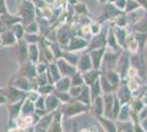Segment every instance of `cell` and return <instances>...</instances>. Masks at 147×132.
I'll return each instance as SVG.
<instances>
[{
    "label": "cell",
    "mask_w": 147,
    "mask_h": 132,
    "mask_svg": "<svg viewBox=\"0 0 147 132\" xmlns=\"http://www.w3.org/2000/svg\"><path fill=\"white\" fill-rule=\"evenodd\" d=\"M117 24H119V25H125V24H126V22H125V19H124V18H122V19L120 18V19L117 20Z\"/></svg>",
    "instance_id": "43"
},
{
    "label": "cell",
    "mask_w": 147,
    "mask_h": 132,
    "mask_svg": "<svg viewBox=\"0 0 147 132\" xmlns=\"http://www.w3.org/2000/svg\"><path fill=\"white\" fill-rule=\"evenodd\" d=\"M129 47L131 49V51L135 52V51H136V49H137V43H136V41H134V40H131V41H129Z\"/></svg>",
    "instance_id": "35"
},
{
    "label": "cell",
    "mask_w": 147,
    "mask_h": 132,
    "mask_svg": "<svg viewBox=\"0 0 147 132\" xmlns=\"http://www.w3.org/2000/svg\"><path fill=\"white\" fill-rule=\"evenodd\" d=\"M79 68L81 70H89L91 68V61H90L89 56H84L81 58L79 64Z\"/></svg>",
    "instance_id": "7"
},
{
    "label": "cell",
    "mask_w": 147,
    "mask_h": 132,
    "mask_svg": "<svg viewBox=\"0 0 147 132\" xmlns=\"http://www.w3.org/2000/svg\"><path fill=\"white\" fill-rule=\"evenodd\" d=\"M136 84V82H135L134 79H131L129 83V87L132 89V90H134V89H136L137 88V85H135Z\"/></svg>",
    "instance_id": "40"
},
{
    "label": "cell",
    "mask_w": 147,
    "mask_h": 132,
    "mask_svg": "<svg viewBox=\"0 0 147 132\" xmlns=\"http://www.w3.org/2000/svg\"><path fill=\"white\" fill-rule=\"evenodd\" d=\"M29 54H30L31 61L32 62H36L37 57H38V51H37L36 45H30V49H29Z\"/></svg>",
    "instance_id": "14"
},
{
    "label": "cell",
    "mask_w": 147,
    "mask_h": 132,
    "mask_svg": "<svg viewBox=\"0 0 147 132\" xmlns=\"http://www.w3.org/2000/svg\"><path fill=\"white\" fill-rule=\"evenodd\" d=\"M136 29L140 30V31H143V32L147 31V19L141 21L138 24L136 25Z\"/></svg>",
    "instance_id": "25"
},
{
    "label": "cell",
    "mask_w": 147,
    "mask_h": 132,
    "mask_svg": "<svg viewBox=\"0 0 147 132\" xmlns=\"http://www.w3.org/2000/svg\"><path fill=\"white\" fill-rule=\"evenodd\" d=\"M107 17H114L119 14V10L113 6H108L107 7Z\"/></svg>",
    "instance_id": "21"
},
{
    "label": "cell",
    "mask_w": 147,
    "mask_h": 132,
    "mask_svg": "<svg viewBox=\"0 0 147 132\" xmlns=\"http://www.w3.org/2000/svg\"><path fill=\"white\" fill-rule=\"evenodd\" d=\"M52 90V86H46V87H42L40 88V91L42 93V94H47L49 91Z\"/></svg>",
    "instance_id": "37"
},
{
    "label": "cell",
    "mask_w": 147,
    "mask_h": 132,
    "mask_svg": "<svg viewBox=\"0 0 147 132\" xmlns=\"http://www.w3.org/2000/svg\"><path fill=\"white\" fill-rule=\"evenodd\" d=\"M69 79L68 78H64V79H61L59 82L57 83V85H56V87L58 90H61V91H65V90H68V88H69Z\"/></svg>",
    "instance_id": "13"
},
{
    "label": "cell",
    "mask_w": 147,
    "mask_h": 132,
    "mask_svg": "<svg viewBox=\"0 0 147 132\" xmlns=\"http://www.w3.org/2000/svg\"><path fill=\"white\" fill-rule=\"evenodd\" d=\"M100 1H102V2H103V1H104V0H100Z\"/></svg>",
    "instance_id": "49"
},
{
    "label": "cell",
    "mask_w": 147,
    "mask_h": 132,
    "mask_svg": "<svg viewBox=\"0 0 147 132\" xmlns=\"http://www.w3.org/2000/svg\"><path fill=\"white\" fill-rule=\"evenodd\" d=\"M110 1H114V0H110Z\"/></svg>",
    "instance_id": "50"
},
{
    "label": "cell",
    "mask_w": 147,
    "mask_h": 132,
    "mask_svg": "<svg viewBox=\"0 0 147 132\" xmlns=\"http://www.w3.org/2000/svg\"><path fill=\"white\" fill-rule=\"evenodd\" d=\"M99 30V25H92V32L93 33H98Z\"/></svg>",
    "instance_id": "46"
},
{
    "label": "cell",
    "mask_w": 147,
    "mask_h": 132,
    "mask_svg": "<svg viewBox=\"0 0 147 132\" xmlns=\"http://www.w3.org/2000/svg\"><path fill=\"white\" fill-rule=\"evenodd\" d=\"M6 97H3V96H1V95H0V104H5V102H6Z\"/></svg>",
    "instance_id": "47"
},
{
    "label": "cell",
    "mask_w": 147,
    "mask_h": 132,
    "mask_svg": "<svg viewBox=\"0 0 147 132\" xmlns=\"http://www.w3.org/2000/svg\"><path fill=\"white\" fill-rule=\"evenodd\" d=\"M49 74H53V77H54V79L57 81L58 78H59V73L57 72V67H56L55 65H51L49 66Z\"/></svg>",
    "instance_id": "24"
},
{
    "label": "cell",
    "mask_w": 147,
    "mask_h": 132,
    "mask_svg": "<svg viewBox=\"0 0 147 132\" xmlns=\"http://www.w3.org/2000/svg\"><path fill=\"white\" fill-rule=\"evenodd\" d=\"M70 94H71V96H78V95L80 94V88L74 87L73 89L70 90Z\"/></svg>",
    "instance_id": "38"
},
{
    "label": "cell",
    "mask_w": 147,
    "mask_h": 132,
    "mask_svg": "<svg viewBox=\"0 0 147 132\" xmlns=\"http://www.w3.org/2000/svg\"><path fill=\"white\" fill-rule=\"evenodd\" d=\"M117 109H119V102H117V101L115 100V106H114V110H113V113H114V116H117Z\"/></svg>",
    "instance_id": "44"
},
{
    "label": "cell",
    "mask_w": 147,
    "mask_h": 132,
    "mask_svg": "<svg viewBox=\"0 0 147 132\" xmlns=\"http://www.w3.org/2000/svg\"><path fill=\"white\" fill-rule=\"evenodd\" d=\"M10 100L11 101H16L18 100L19 98H21L22 97V94H20V91L18 90H16V89H13V88H10Z\"/></svg>",
    "instance_id": "18"
},
{
    "label": "cell",
    "mask_w": 147,
    "mask_h": 132,
    "mask_svg": "<svg viewBox=\"0 0 147 132\" xmlns=\"http://www.w3.org/2000/svg\"><path fill=\"white\" fill-rule=\"evenodd\" d=\"M65 56H66V58H67V60H69V61H70V62H71L73 64L77 63V60H78V58H77V56H75V55H71V54H66Z\"/></svg>",
    "instance_id": "36"
},
{
    "label": "cell",
    "mask_w": 147,
    "mask_h": 132,
    "mask_svg": "<svg viewBox=\"0 0 147 132\" xmlns=\"http://www.w3.org/2000/svg\"><path fill=\"white\" fill-rule=\"evenodd\" d=\"M28 32H36L37 31V25L36 23H34V22H31L30 25L28 26Z\"/></svg>",
    "instance_id": "34"
},
{
    "label": "cell",
    "mask_w": 147,
    "mask_h": 132,
    "mask_svg": "<svg viewBox=\"0 0 147 132\" xmlns=\"http://www.w3.org/2000/svg\"><path fill=\"white\" fill-rule=\"evenodd\" d=\"M86 41H84L82 39H73L71 43L69 45V50H79L81 47L86 46Z\"/></svg>",
    "instance_id": "5"
},
{
    "label": "cell",
    "mask_w": 147,
    "mask_h": 132,
    "mask_svg": "<svg viewBox=\"0 0 147 132\" xmlns=\"http://www.w3.org/2000/svg\"><path fill=\"white\" fill-rule=\"evenodd\" d=\"M104 100H105V114L108 117L112 116L111 110H112V106H113V98H112V95L108 94L104 96Z\"/></svg>",
    "instance_id": "4"
},
{
    "label": "cell",
    "mask_w": 147,
    "mask_h": 132,
    "mask_svg": "<svg viewBox=\"0 0 147 132\" xmlns=\"http://www.w3.org/2000/svg\"><path fill=\"white\" fill-rule=\"evenodd\" d=\"M96 78H97V72L96 70H91V72L87 73L86 75H85V79H86V83L88 85L93 84L94 81H96Z\"/></svg>",
    "instance_id": "16"
},
{
    "label": "cell",
    "mask_w": 147,
    "mask_h": 132,
    "mask_svg": "<svg viewBox=\"0 0 147 132\" xmlns=\"http://www.w3.org/2000/svg\"><path fill=\"white\" fill-rule=\"evenodd\" d=\"M81 101H84V102H89V93H88V90L85 89L82 93H81V97L79 98Z\"/></svg>",
    "instance_id": "30"
},
{
    "label": "cell",
    "mask_w": 147,
    "mask_h": 132,
    "mask_svg": "<svg viewBox=\"0 0 147 132\" xmlns=\"http://www.w3.org/2000/svg\"><path fill=\"white\" fill-rule=\"evenodd\" d=\"M99 83L97 82L94 84V86H93V89H92V98H97L98 97V95L100 94V89H99Z\"/></svg>",
    "instance_id": "29"
},
{
    "label": "cell",
    "mask_w": 147,
    "mask_h": 132,
    "mask_svg": "<svg viewBox=\"0 0 147 132\" xmlns=\"http://www.w3.org/2000/svg\"><path fill=\"white\" fill-rule=\"evenodd\" d=\"M52 131H61V116L57 114L55 118V125L52 127Z\"/></svg>",
    "instance_id": "23"
},
{
    "label": "cell",
    "mask_w": 147,
    "mask_h": 132,
    "mask_svg": "<svg viewBox=\"0 0 147 132\" xmlns=\"http://www.w3.org/2000/svg\"><path fill=\"white\" fill-rule=\"evenodd\" d=\"M76 10H77V12L81 13V14H86L87 13V9L84 5H78V6L76 7Z\"/></svg>",
    "instance_id": "33"
},
{
    "label": "cell",
    "mask_w": 147,
    "mask_h": 132,
    "mask_svg": "<svg viewBox=\"0 0 147 132\" xmlns=\"http://www.w3.org/2000/svg\"><path fill=\"white\" fill-rule=\"evenodd\" d=\"M99 120L101 121V123H102L103 128H105V130H108V131H115V127L113 126V123H112V122H110L108 119L99 118Z\"/></svg>",
    "instance_id": "17"
},
{
    "label": "cell",
    "mask_w": 147,
    "mask_h": 132,
    "mask_svg": "<svg viewBox=\"0 0 147 132\" xmlns=\"http://www.w3.org/2000/svg\"><path fill=\"white\" fill-rule=\"evenodd\" d=\"M127 68H129V57L125 53L124 56L121 57V60H120V70L122 72V74H124Z\"/></svg>",
    "instance_id": "12"
},
{
    "label": "cell",
    "mask_w": 147,
    "mask_h": 132,
    "mask_svg": "<svg viewBox=\"0 0 147 132\" xmlns=\"http://www.w3.org/2000/svg\"><path fill=\"white\" fill-rule=\"evenodd\" d=\"M104 49H101L99 51H93L92 52V63H93V67L94 68H98L99 65H100V62H101V56L103 54Z\"/></svg>",
    "instance_id": "3"
},
{
    "label": "cell",
    "mask_w": 147,
    "mask_h": 132,
    "mask_svg": "<svg viewBox=\"0 0 147 132\" xmlns=\"http://www.w3.org/2000/svg\"><path fill=\"white\" fill-rule=\"evenodd\" d=\"M109 42H110L111 45H113V47L115 49L117 47V44H115V41H114V38H113V35L110 33V38H109Z\"/></svg>",
    "instance_id": "42"
},
{
    "label": "cell",
    "mask_w": 147,
    "mask_h": 132,
    "mask_svg": "<svg viewBox=\"0 0 147 132\" xmlns=\"http://www.w3.org/2000/svg\"><path fill=\"white\" fill-rule=\"evenodd\" d=\"M44 69H45V65H44V64H41V65H38V69H37V72H38V73H41V72H43Z\"/></svg>",
    "instance_id": "45"
},
{
    "label": "cell",
    "mask_w": 147,
    "mask_h": 132,
    "mask_svg": "<svg viewBox=\"0 0 147 132\" xmlns=\"http://www.w3.org/2000/svg\"><path fill=\"white\" fill-rule=\"evenodd\" d=\"M52 121V116H49V117H45L43 119L38 122L36 128H38L37 130H46V128H49V125Z\"/></svg>",
    "instance_id": "10"
},
{
    "label": "cell",
    "mask_w": 147,
    "mask_h": 132,
    "mask_svg": "<svg viewBox=\"0 0 147 132\" xmlns=\"http://www.w3.org/2000/svg\"><path fill=\"white\" fill-rule=\"evenodd\" d=\"M117 8H121V9H123V8L125 7V1H124V0H117Z\"/></svg>",
    "instance_id": "41"
},
{
    "label": "cell",
    "mask_w": 147,
    "mask_h": 132,
    "mask_svg": "<svg viewBox=\"0 0 147 132\" xmlns=\"http://www.w3.org/2000/svg\"><path fill=\"white\" fill-rule=\"evenodd\" d=\"M68 31L66 30V28H63L58 31V41L61 44H66L68 42Z\"/></svg>",
    "instance_id": "8"
},
{
    "label": "cell",
    "mask_w": 147,
    "mask_h": 132,
    "mask_svg": "<svg viewBox=\"0 0 147 132\" xmlns=\"http://www.w3.org/2000/svg\"><path fill=\"white\" fill-rule=\"evenodd\" d=\"M94 110L98 114H101L103 111V101L101 97H97L94 100Z\"/></svg>",
    "instance_id": "15"
},
{
    "label": "cell",
    "mask_w": 147,
    "mask_h": 132,
    "mask_svg": "<svg viewBox=\"0 0 147 132\" xmlns=\"http://www.w3.org/2000/svg\"><path fill=\"white\" fill-rule=\"evenodd\" d=\"M117 41L119 43H121L123 45L124 44V40H125V32L123 30H117Z\"/></svg>",
    "instance_id": "28"
},
{
    "label": "cell",
    "mask_w": 147,
    "mask_h": 132,
    "mask_svg": "<svg viewBox=\"0 0 147 132\" xmlns=\"http://www.w3.org/2000/svg\"><path fill=\"white\" fill-rule=\"evenodd\" d=\"M0 42H1V39H0Z\"/></svg>",
    "instance_id": "51"
},
{
    "label": "cell",
    "mask_w": 147,
    "mask_h": 132,
    "mask_svg": "<svg viewBox=\"0 0 147 132\" xmlns=\"http://www.w3.org/2000/svg\"><path fill=\"white\" fill-rule=\"evenodd\" d=\"M58 69L61 70V73L63 75H71L75 72V68L73 66H70L68 63H66L64 60L58 61Z\"/></svg>",
    "instance_id": "2"
},
{
    "label": "cell",
    "mask_w": 147,
    "mask_h": 132,
    "mask_svg": "<svg viewBox=\"0 0 147 132\" xmlns=\"http://www.w3.org/2000/svg\"><path fill=\"white\" fill-rule=\"evenodd\" d=\"M59 98L61 99V101H66L69 99V96L68 95H65V94H63V93H61V94H56Z\"/></svg>",
    "instance_id": "39"
},
{
    "label": "cell",
    "mask_w": 147,
    "mask_h": 132,
    "mask_svg": "<svg viewBox=\"0 0 147 132\" xmlns=\"http://www.w3.org/2000/svg\"><path fill=\"white\" fill-rule=\"evenodd\" d=\"M14 32L17 33V35H18V38H21L22 35H23V28L21 26V25H19V24H17V25H14Z\"/></svg>",
    "instance_id": "31"
},
{
    "label": "cell",
    "mask_w": 147,
    "mask_h": 132,
    "mask_svg": "<svg viewBox=\"0 0 147 132\" xmlns=\"http://www.w3.org/2000/svg\"><path fill=\"white\" fill-rule=\"evenodd\" d=\"M69 1H70L71 3H75V2H76V0H69Z\"/></svg>",
    "instance_id": "48"
},
{
    "label": "cell",
    "mask_w": 147,
    "mask_h": 132,
    "mask_svg": "<svg viewBox=\"0 0 147 132\" xmlns=\"http://www.w3.org/2000/svg\"><path fill=\"white\" fill-rule=\"evenodd\" d=\"M108 79H109V82H110L113 86H117V82H119V76H117L115 73H109Z\"/></svg>",
    "instance_id": "22"
},
{
    "label": "cell",
    "mask_w": 147,
    "mask_h": 132,
    "mask_svg": "<svg viewBox=\"0 0 147 132\" xmlns=\"http://www.w3.org/2000/svg\"><path fill=\"white\" fill-rule=\"evenodd\" d=\"M84 109H85V107H80L79 105L78 106L74 105V106H69L68 108H66L64 110V112L66 114H75V113H78L80 111H84Z\"/></svg>",
    "instance_id": "9"
},
{
    "label": "cell",
    "mask_w": 147,
    "mask_h": 132,
    "mask_svg": "<svg viewBox=\"0 0 147 132\" xmlns=\"http://www.w3.org/2000/svg\"><path fill=\"white\" fill-rule=\"evenodd\" d=\"M21 105H22V102H21V101H20V102H18V104H17V106H13L12 108H11V110H10V112H11V117H14V116H16V114H17V113L19 112V108H20V106H21Z\"/></svg>",
    "instance_id": "32"
},
{
    "label": "cell",
    "mask_w": 147,
    "mask_h": 132,
    "mask_svg": "<svg viewBox=\"0 0 147 132\" xmlns=\"http://www.w3.org/2000/svg\"><path fill=\"white\" fill-rule=\"evenodd\" d=\"M127 114H129V110H127V107L125 106V107H123L122 109H121V112H120V120H122V121L126 120L127 119Z\"/></svg>",
    "instance_id": "27"
},
{
    "label": "cell",
    "mask_w": 147,
    "mask_h": 132,
    "mask_svg": "<svg viewBox=\"0 0 147 132\" xmlns=\"http://www.w3.org/2000/svg\"><path fill=\"white\" fill-rule=\"evenodd\" d=\"M102 87H103V90L105 93H109L111 91L112 89H113V86H112V84L109 82V79L108 78H105V77H102Z\"/></svg>",
    "instance_id": "19"
},
{
    "label": "cell",
    "mask_w": 147,
    "mask_h": 132,
    "mask_svg": "<svg viewBox=\"0 0 147 132\" xmlns=\"http://www.w3.org/2000/svg\"><path fill=\"white\" fill-rule=\"evenodd\" d=\"M81 84H82V77L80 76V74H75L73 78V85L74 86H77V85L79 86Z\"/></svg>",
    "instance_id": "26"
},
{
    "label": "cell",
    "mask_w": 147,
    "mask_h": 132,
    "mask_svg": "<svg viewBox=\"0 0 147 132\" xmlns=\"http://www.w3.org/2000/svg\"><path fill=\"white\" fill-rule=\"evenodd\" d=\"M1 40H2L3 44H6V45H10V44H13L16 42V38H14V35L11 32H5L2 34Z\"/></svg>",
    "instance_id": "6"
},
{
    "label": "cell",
    "mask_w": 147,
    "mask_h": 132,
    "mask_svg": "<svg viewBox=\"0 0 147 132\" xmlns=\"http://www.w3.org/2000/svg\"><path fill=\"white\" fill-rule=\"evenodd\" d=\"M46 107L49 110H52V109H54V108L57 107V105H58V100H57V98L54 97V96H49V98L46 99Z\"/></svg>",
    "instance_id": "11"
},
{
    "label": "cell",
    "mask_w": 147,
    "mask_h": 132,
    "mask_svg": "<svg viewBox=\"0 0 147 132\" xmlns=\"http://www.w3.org/2000/svg\"><path fill=\"white\" fill-rule=\"evenodd\" d=\"M22 110H23L24 113L32 112L33 111V102L31 100H26L24 102V105H23V107H22Z\"/></svg>",
    "instance_id": "20"
},
{
    "label": "cell",
    "mask_w": 147,
    "mask_h": 132,
    "mask_svg": "<svg viewBox=\"0 0 147 132\" xmlns=\"http://www.w3.org/2000/svg\"><path fill=\"white\" fill-rule=\"evenodd\" d=\"M22 16L25 23H31L34 18V7L29 1H25L22 6Z\"/></svg>",
    "instance_id": "1"
}]
</instances>
